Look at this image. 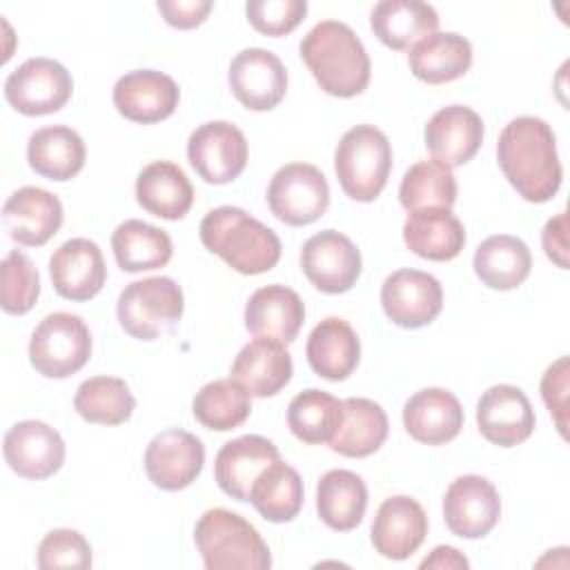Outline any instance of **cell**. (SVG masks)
Here are the masks:
<instances>
[{
    "mask_svg": "<svg viewBox=\"0 0 570 570\" xmlns=\"http://www.w3.org/2000/svg\"><path fill=\"white\" fill-rule=\"evenodd\" d=\"M49 276L53 289L69 301L94 298L107 278L100 247L89 238H71L62 243L49 258Z\"/></svg>",
    "mask_w": 570,
    "mask_h": 570,
    "instance_id": "obj_22",
    "label": "cell"
},
{
    "mask_svg": "<svg viewBox=\"0 0 570 570\" xmlns=\"http://www.w3.org/2000/svg\"><path fill=\"white\" fill-rule=\"evenodd\" d=\"M474 274L490 289H514L519 287L532 267V254L528 245L510 234H497L485 238L472 261Z\"/></svg>",
    "mask_w": 570,
    "mask_h": 570,
    "instance_id": "obj_34",
    "label": "cell"
},
{
    "mask_svg": "<svg viewBox=\"0 0 570 570\" xmlns=\"http://www.w3.org/2000/svg\"><path fill=\"white\" fill-rule=\"evenodd\" d=\"M343 401L330 392L309 387L298 392L287 407V425L292 434L309 445L327 443L338 428Z\"/></svg>",
    "mask_w": 570,
    "mask_h": 570,
    "instance_id": "obj_40",
    "label": "cell"
},
{
    "mask_svg": "<svg viewBox=\"0 0 570 570\" xmlns=\"http://www.w3.org/2000/svg\"><path fill=\"white\" fill-rule=\"evenodd\" d=\"M198 234L205 249L220 256L238 274L269 272L281 258L276 232L240 207L223 205L207 212Z\"/></svg>",
    "mask_w": 570,
    "mask_h": 570,
    "instance_id": "obj_3",
    "label": "cell"
},
{
    "mask_svg": "<svg viewBox=\"0 0 570 570\" xmlns=\"http://www.w3.org/2000/svg\"><path fill=\"white\" fill-rule=\"evenodd\" d=\"M2 454L9 468L24 479H47L65 463V441L45 421H20L9 428L2 441Z\"/></svg>",
    "mask_w": 570,
    "mask_h": 570,
    "instance_id": "obj_16",
    "label": "cell"
},
{
    "mask_svg": "<svg viewBox=\"0 0 570 570\" xmlns=\"http://www.w3.org/2000/svg\"><path fill=\"white\" fill-rule=\"evenodd\" d=\"M407 62L410 71L428 85L452 82L470 69L472 45L454 31H434L410 49Z\"/></svg>",
    "mask_w": 570,
    "mask_h": 570,
    "instance_id": "obj_31",
    "label": "cell"
},
{
    "mask_svg": "<svg viewBox=\"0 0 570 570\" xmlns=\"http://www.w3.org/2000/svg\"><path fill=\"white\" fill-rule=\"evenodd\" d=\"M73 407L89 423L120 425L131 416L136 399L122 379L91 376L78 385Z\"/></svg>",
    "mask_w": 570,
    "mask_h": 570,
    "instance_id": "obj_39",
    "label": "cell"
},
{
    "mask_svg": "<svg viewBox=\"0 0 570 570\" xmlns=\"http://www.w3.org/2000/svg\"><path fill=\"white\" fill-rule=\"evenodd\" d=\"M546 256L561 269H568V214L561 212L550 218L541 232Z\"/></svg>",
    "mask_w": 570,
    "mask_h": 570,
    "instance_id": "obj_47",
    "label": "cell"
},
{
    "mask_svg": "<svg viewBox=\"0 0 570 570\" xmlns=\"http://www.w3.org/2000/svg\"><path fill=\"white\" fill-rule=\"evenodd\" d=\"M305 321V305L301 296L285 285H265L256 289L245 305V327L254 336L292 343Z\"/></svg>",
    "mask_w": 570,
    "mask_h": 570,
    "instance_id": "obj_26",
    "label": "cell"
},
{
    "mask_svg": "<svg viewBox=\"0 0 570 570\" xmlns=\"http://www.w3.org/2000/svg\"><path fill=\"white\" fill-rule=\"evenodd\" d=\"M205 463L203 441L180 428L156 434L145 450V472L149 481L167 492L183 490L196 481Z\"/></svg>",
    "mask_w": 570,
    "mask_h": 570,
    "instance_id": "obj_15",
    "label": "cell"
},
{
    "mask_svg": "<svg viewBox=\"0 0 570 570\" xmlns=\"http://www.w3.org/2000/svg\"><path fill=\"white\" fill-rule=\"evenodd\" d=\"M303 479L301 474L285 461H272L254 481L249 501L256 512L272 521L285 523L292 521L303 508Z\"/></svg>",
    "mask_w": 570,
    "mask_h": 570,
    "instance_id": "obj_37",
    "label": "cell"
},
{
    "mask_svg": "<svg viewBox=\"0 0 570 570\" xmlns=\"http://www.w3.org/2000/svg\"><path fill=\"white\" fill-rule=\"evenodd\" d=\"M91 566V546L89 541L71 528H58L45 534L38 546V568H89Z\"/></svg>",
    "mask_w": 570,
    "mask_h": 570,
    "instance_id": "obj_43",
    "label": "cell"
},
{
    "mask_svg": "<svg viewBox=\"0 0 570 570\" xmlns=\"http://www.w3.org/2000/svg\"><path fill=\"white\" fill-rule=\"evenodd\" d=\"M91 356L87 323L69 312L45 316L31 334L29 361L47 379H67L85 367Z\"/></svg>",
    "mask_w": 570,
    "mask_h": 570,
    "instance_id": "obj_7",
    "label": "cell"
},
{
    "mask_svg": "<svg viewBox=\"0 0 570 570\" xmlns=\"http://www.w3.org/2000/svg\"><path fill=\"white\" fill-rule=\"evenodd\" d=\"M407 249L428 261H452L465 245L463 223L443 207L410 212L403 223Z\"/></svg>",
    "mask_w": 570,
    "mask_h": 570,
    "instance_id": "obj_28",
    "label": "cell"
},
{
    "mask_svg": "<svg viewBox=\"0 0 570 570\" xmlns=\"http://www.w3.org/2000/svg\"><path fill=\"white\" fill-rule=\"evenodd\" d=\"M62 203L42 187L16 189L2 207L7 234L24 247H40L53 238L62 225Z\"/></svg>",
    "mask_w": 570,
    "mask_h": 570,
    "instance_id": "obj_20",
    "label": "cell"
},
{
    "mask_svg": "<svg viewBox=\"0 0 570 570\" xmlns=\"http://www.w3.org/2000/svg\"><path fill=\"white\" fill-rule=\"evenodd\" d=\"M301 58L318 87L336 98H352L370 82V56L358 36L338 20H321L301 40Z\"/></svg>",
    "mask_w": 570,
    "mask_h": 570,
    "instance_id": "obj_2",
    "label": "cell"
},
{
    "mask_svg": "<svg viewBox=\"0 0 570 570\" xmlns=\"http://www.w3.org/2000/svg\"><path fill=\"white\" fill-rule=\"evenodd\" d=\"M178 85L156 69H134L114 85V107L131 122L154 125L169 118L178 107Z\"/></svg>",
    "mask_w": 570,
    "mask_h": 570,
    "instance_id": "obj_18",
    "label": "cell"
},
{
    "mask_svg": "<svg viewBox=\"0 0 570 570\" xmlns=\"http://www.w3.org/2000/svg\"><path fill=\"white\" fill-rule=\"evenodd\" d=\"M497 160L508 183L528 203H546L561 187L563 169L557 138L541 118L519 116L510 120L499 136Z\"/></svg>",
    "mask_w": 570,
    "mask_h": 570,
    "instance_id": "obj_1",
    "label": "cell"
},
{
    "mask_svg": "<svg viewBox=\"0 0 570 570\" xmlns=\"http://www.w3.org/2000/svg\"><path fill=\"white\" fill-rule=\"evenodd\" d=\"M249 24L263 36H285L294 31L307 13L305 0H249L245 4Z\"/></svg>",
    "mask_w": 570,
    "mask_h": 570,
    "instance_id": "obj_44",
    "label": "cell"
},
{
    "mask_svg": "<svg viewBox=\"0 0 570 570\" xmlns=\"http://www.w3.org/2000/svg\"><path fill=\"white\" fill-rule=\"evenodd\" d=\"M111 249L118 267L125 272L165 267L174 254L169 234L138 218H129L116 227L111 234Z\"/></svg>",
    "mask_w": 570,
    "mask_h": 570,
    "instance_id": "obj_36",
    "label": "cell"
},
{
    "mask_svg": "<svg viewBox=\"0 0 570 570\" xmlns=\"http://www.w3.org/2000/svg\"><path fill=\"white\" fill-rule=\"evenodd\" d=\"M392 169L387 136L374 125H356L343 134L334 151V171L345 196L372 203L385 187Z\"/></svg>",
    "mask_w": 570,
    "mask_h": 570,
    "instance_id": "obj_5",
    "label": "cell"
},
{
    "mask_svg": "<svg viewBox=\"0 0 570 570\" xmlns=\"http://www.w3.org/2000/svg\"><path fill=\"white\" fill-rule=\"evenodd\" d=\"M212 9V0H158V11L165 22L176 29H194L203 24Z\"/></svg>",
    "mask_w": 570,
    "mask_h": 570,
    "instance_id": "obj_46",
    "label": "cell"
},
{
    "mask_svg": "<svg viewBox=\"0 0 570 570\" xmlns=\"http://www.w3.org/2000/svg\"><path fill=\"white\" fill-rule=\"evenodd\" d=\"M294 365L285 343L267 336H256L236 354L232 379L252 396L265 399L278 394L292 379Z\"/></svg>",
    "mask_w": 570,
    "mask_h": 570,
    "instance_id": "obj_25",
    "label": "cell"
},
{
    "mask_svg": "<svg viewBox=\"0 0 570 570\" xmlns=\"http://www.w3.org/2000/svg\"><path fill=\"white\" fill-rule=\"evenodd\" d=\"M247 154L243 131L227 120L205 122L187 140V160L209 185H227L238 178L247 165Z\"/></svg>",
    "mask_w": 570,
    "mask_h": 570,
    "instance_id": "obj_10",
    "label": "cell"
},
{
    "mask_svg": "<svg viewBox=\"0 0 570 570\" xmlns=\"http://www.w3.org/2000/svg\"><path fill=\"white\" fill-rule=\"evenodd\" d=\"M387 439V414L370 399H345L336 432L327 441L332 452L361 459L374 454Z\"/></svg>",
    "mask_w": 570,
    "mask_h": 570,
    "instance_id": "obj_33",
    "label": "cell"
},
{
    "mask_svg": "<svg viewBox=\"0 0 570 570\" xmlns=\"http://www.w3.org/2000/svg\"><path fill=\"white\" fill-rule=\"evenodd\" d=\"M138 205L165 220H180L194 203V187L187 174L169 160H156L142 167L136 178Z\"/></svg>",
    "mask_w": 570,
    "mask_h": 570,
    "instance_id": "obj_29",
    "label": "cell"
},
{
    "mask_svg": "<svg viewBox=\"0 0 570 570\" xmlns=\"http://www.w3.org/2000/svg\"><path fill=\"white\" fill-rule=\"evenodd\" d=\"M566 392H568V358L552 363L541 379V396L557 421L561 436H566Z\"/></svg>",
    "mask_w": 570,
    "mask_h": 570,
    "instance_id": "obj_45",
    "label": "cell"
},
{
    "mask_svg": "<svg viewBox=\"0 0 570 570\" xmlns=\"http://www.w3.org/2000/svg\"><path fill=\"white\" fill-rule=\"evenodd\" d=\"M85 142L80 134L71 127L51 125L29 136V167L49 180H71L85 167Z\"/></svg>",
    "mask_w": 570,
    "mask_h": 570,
    "instance_id": "obj_32",
    "label": "cell"
},
{
    "mask_svg": "<svg viewBox=\"0 0 570 570\" xmlns=\"http://www.w3.org/2000/svg\"><path fill=\"white\" fill-rule=\"evenodd\" d=\"M301 267L316 289L325 294H343L361 276V252L345 234L323 229L305 240L301 249Z\"/></svg>",
    "mask_w": 570,
    "mask_h": 570,
    "instance_id": "obj_11",
    "label": "cell"
},
{
    "mask_svg": "<svg viewBox=\"0 0 570 570\" xmlns=\"http://www.w3.org/2000/svg\"><path fill=\"white\" fill-rule=\"evenodd\" d=\"M305 354L318 376L345 381L358 365L361 341L345 318L327 316L309 332Z\"/></svg>",
    "mask_w": 570,
    "mask_h": 570,
    "instance_id": "obj_27",
    "label": "cell"
},
{
    "mask_svg": "<svg viewBox=\"0 0 570 570\" xmlns=\"http://www.w3.org/2000/svg\"><path fill=\"white\" fill-rule=\"evenodd\" d=\"M385 316L407 330L430 325L443 307L441 283L421 269H396L381 285Z\"/></svg>",
    "mask_w": 570,
    "mask_h": 570,
    "instance_id": "obj_12",
    "label": "cell"
},
{
    "mask_svg": "<svg viewBox=\"0 0 570 570\" xmlns=\"http://www.w3.org/2000/svg\"><path fill=\"white\" fill-rule=\"evenodd\" d=\"M269 212L292 227L318 220L330 205V185L323 171L309 163L283 165L267 187Z\"/></svg>",
    "mask_w": 570,
    "mask_h": 570,
    "instance_id": "obj_8",
    "label": "cell"
},
{
    "mask_svg": "<svg viewBox=\"0 0 570 570\" xmlns=\"http://www.w3.org/2000/svg\"><path fill=\"white\" fill-rule=\"evenodd\" d=\"M470 563L468 559L456 550V548H450V546H436L432 550L430 557H425L421 561V568H459V570H465Z\"/></svg>",
    "mask_w": 570,
    "mask_h": 570,
    "instance_id": "obj_48",
    "label": "cell"
},
{
    "mask_svg": "<svg viewBox=\"0 0 570 570\" xmlns=\"http://www.w3.org/2000/svg\"><path fill=\"white\" fill-rule=\"evenodd\" d=\"M370 27L385 47L405 51L436 31L439 13L421 0H383L374 4Z\"/></svg>",
    "mask_w": 570,
    "mask_h": 570,
    "instance_id": "obj_30",
    "label": "cell"
},
{
    "mask_svg": "<svg viewBox=\"0 0 570 570\" xmlns=\"http://www.w3.org/2000/svg\"><path fill=\"white\" fill-rule=\"evenodd\" d=\"M367 508L365 481L350 470H330L316 485V510L321 521L338 532L354 530Z\"/></svg>",
    "mask_w": 570,
    "mask_h": 570,
    "instance_id": "obj_35",
    "label": "cell"
},
{
    "mask_svg": "<svg viewBox=\"0 0 570 570\" xmlns=\"http://www.w3.org/2000/svg\"><path fill=\"white\" fill-rule=\"evenodd\" d=\"M428 534V517L423 505L405 494L385 499L372 523L374 550L392 561H403L419 550Z\"/></svg>",
    "mask_w": 570,
    "mask_h": 570,
    "instance_id": "obj_21",
    "label": "cell"
},
{
    "mask_svg": "<svg viewBox=\"0 0 570 570\" xmlns=\"http://www.w3.org/2000/svg\"><path fill=\"white\" fill-rule=\"evenodd\" d=\"M227 80L236 100L252 111L274 109L287 91L285 65L276 53L261 47L238 51L229 65Z\"/></svg>",
    "mask_w": 570,
    "mask_h": 570,
    "instance_id": "obj_13",
    "label": "cell"
},
{
    "mask_svg": "<svg viewBox=\"0 0 570 570\" xmlns=\"http://www.w3.org/2000/svg\"><path fill=\"white\" fill-rule=\"evenodd\" d=\"M276 459H281L278 448L265 436L245 434L227 441L214 461L216 483L232 499L249 501L256 476Z\"/></svg>",
    "mask_w": 570,
    "mask_h": 570,
    "instance_id": "obj_23",
    "label": "cell"
},
{
    "mask_svg": "<svg viewBox=\"0 0 570 570\" xmlns=\"http://www.w3.org/2000/svg\"><path fill=\"white\" fill-rule=\"evenodd\" d=\"M501 517V499L492 481L479 474L454 479L443 499V519L461 539L485 537Z\"/></svg>",
    "mask_w": 570,
    "mask_h": 570,
    "instance_id": "obj_14",
    "label": "cell"
},
{
    "mask_svg": "<svg viewBox=\"0 0 570 570\" xmlns=\"http://www.w3.org/2000/svg\"><path fill=\"white\" fill-rule=\"evenodd\" d=\"M40 296V276L33 263L18 249L0 265V305L7 314H27Z\"/></svg>",
    "mask_w": 570,
    "mask_h": 570,
    "instance_id": "obj_42",
    "label": "cell"
},
{
    "mask_svg": "<svg viewBox=\"0 0 570 570\" xmlns=\"http://www.w3.org/2000/svg\"><path fill=\"white\" fill-rule=\"evenodd\" d=\"M194 541L207 570H267L272 554L258 530L240 514L212 508L194 528Z\"/></svg>",
    "mask_w": 570,
    "mask_h": 570,
    "instance_id": "obj_4",
    "label": "cell"
},
{
    "mask_svg": "<svg viewBox=\"0 0 570 570\" xmlns=\"http://www.w3.org/2000/svg\"><path fill=\"white\" fill-rule=\"evenodd\" d=\"M479 432L499 448H514L530 439L534 410L525 392L517 385H492L476 403Z\"/></svg>",
    "mask_w": 570,
    "mask_h": 570,
    "instance_id": "obj_17",
    "label": "cell"
},
{
    "mask_svg": "<svg viewBox=\"0 0 570 570\" xmlns=\"http://www.w3.org/2000/svg\"><path fill=\"white\" fill-rule=\"evenodd\" d=\"M399 200L407 212L425 207L450 209L456 200V180L450 167L436 160L414 163L401 180Z\"/></svg>",
    "mask_w": 570,
    "mask_h": 570,
    "instance_id": "obj_41",
    "label": "cell"
},
{
    "mask_svg": "<svg viewBox=\"0 0 570 570\" xmlns=\"http://www.w3.org/2000/svg\"><path fill=\"white\" fill-rule=\"evenodd\" d=\"M183 309V289L169 276H149L129 283L116 305L120 327L138 341H154L171 332Z\"/></svg>",
    "mask_w": 570,
    "mask_h": 570,
    "instance_id": "obj_6",
    "label": "cell"
},
{
    "mask_svg": "<svg viewBox=\"0 0 570 570\" xmlns=\"http://www.w3.org/2000/svg\"><path fill=\"white\" fill-rule=\"evenodd\" d=\"M71 73L51 58H29L4 80L7 102L24 116H47L60 111L71 98Z\"/></svg>",
    "mask_w": 570,
    "mask_h": 570,
    "instance_id": "obj_9",
    "label": "cell"
},
{
    "mask_svg": "<svg viewBox=\"0 0 570 570\" xmlns=\"http://www.w3.org/2000/svg\"><path fill=\"white\" fill-rule=\"evenodd\" d=\"M403 425L414 441L443 445L459 436L463 428V407L450 390L425 387L405 401Z\"/></svg>",
    "mask_w": 570,
    "mask_h": 570,
    "instance_id": "obj_24",
    "label": "cell"
},
{
    "mask_svg": "<svg viewBox=\"0 0 570 570\" xmlns=\"http://www.w3.org/2000/svg\"><path fill=\"white\" fill-rule=\"evenodd\" d=\"M423 136L432 160L450 169L461 167L476 156L483 142V120L465 105H448L428 120Z\"/></svg>",
    "mask_w": 570,
    "mask_h": 570,
    "instance_id": "obj_19",
    "label": "cell"
},
{
    "mask_svg": "<svg viewBox=\"0 0 570 570\" xmlns=\"http://www.w3.org/2000/svg\"><path fill=\"white\" fill-rule=\"evenodd\" d=\"M252 394L234 379H216L203 385L191 403L200 425L216 432H229L243 425L252 412Z\"/></svg>",
    "mask_w": 570,
    "mask_h": 570,
    "instance_id": "obj_38",
    "label": "cell"
}]
</instances>
